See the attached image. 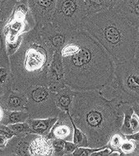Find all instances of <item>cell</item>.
<instances>
[{"label": "cell", "mask_w": 139, "mask_h": 156, "mask_svg": "<svg viewBox=\"0 0 139 156\" xmlns=\"http://www.w3.org/2000/svg\"><path fill=\"white\" fill-rule=\"evenodd\" d=\"M66 85L75 91H100L112 80L116 62L87 31L68 34L60 51Z\"/></svg>", "instance_id": "6da1fadb"}, {"label": "cell", "mask_w": 139, "mask_h": 156, "mask_svg": "<svg viewBox=\"0 0 139 156\" xmlns=\"http://www.w3.org/2000/svg\"><path fill=\"white\" fill-rule=\"evenodd\" d=\"M122 103L108 99L100 91H76L69 113L87 136L89 147L107 146L112 135L119 133L124 119Z\"/></svg>", "instance_id": "7a4b0ae2"}, {"label": "cell", "mask_w": 139, "mask_h": 156, "mask_svg": "<svg viewBox=\"0 0 139 156\" xmlns=\"http://www.w3.org/2000/svg\"><path fill=\"white\" fill-rule=\"evenodd\" d=\"M54 53L42 38L38 24L25 33L19 47L9 56L12 89L24 90L35 85L48 86L49 68Z\"/></svg>", "instance_id": "3957f363"}, {"label": "cell", "mask_w": 139, "mask_h": 156, "mask_svg": "<svg viewBox=\"0 0 139 156\" xmlns=\"http://www.w3.org/2000/svg\"><path fill=\"white\" fill-rule=\"evenodd\" d=\"M80 29L96 39L116 63L135 57L138 29L114 8L88 16Z\"/></svg>", "instance_id": "277c9868"}, {"label": "cell", "mask_w": 139, "mask_h": 156, "mask_svg": "<svg viewBox=\"0 0 139 156\" xmlns=\"http://www.w3.org/2000/svg\"><path fill=\"white\" fill-rule=\"evenodd\" d=\"M100 93L108 99L121 102L139 101L138 59L116 63L112 80Z\"/></svg>", "instance_id": "5b68a950"}, {"label": "cell", "mask_w": 139, "mask_h": 156, "mask_svg": "<svg viewBox=\"0 0 139 156\" xmlns=\"http://www.w3.org/2000/svg\"><path fill=\"white\" fill-rule=\"evenodd\" d=\"M85 0H57L51 23L65 34L80 29L89 16Z\"/></svg>", "instance_id": "8992f818"}, {"label": "cell", "mask_w": 139, "mask_h": 156, "mask_svg": "<svg viewBox=\"0 0 139 156\" xmlns=\"http://www.w3.org/2000/svg\"><path fill=\"white\" fill-rule=\"evenodd\" d=\"M27 96V112L29 118L58 117L61 111L55 103V95L46 85H35L24 90Z\"/></svg>", "instance_id": "52a82bcc"}, {"label": "cell", "mask_w": 139, "mask_h": 156, "mask_svg": "<svg viewBox=\"0 0 139 156\" xmlns=\"http://www.w3.org/2000/svg\"><path fill=\"white\" fill-rule=\"evenodd\" d=\"M35 133H22L8 139L5 148L0 150V155L30 156L29 146Z\"/></svg>", "instance_id": "ba28073f"}, {"label": "cell", "mask_w": 139, "mask_h": 156, "mask_svg": "<svg viewBox=\"0 0 139 156\" xmlns=\"http://www.w3.org/2000/svg\"><path fill=\"white\" fill-rule=\"evenodd\" d=\"M48 88L56 93L66 85L64 81V69L60 51H55L48 73Z\"/></svg>", "instance_id": "9c48e42d"}, {"label": "cell", "mask_w": 139, "mask_h": 156, "mask_svg": "<svg viewBox=\"0 0 139 156\" xmlns=\"http://www.w3.org/2000/svg\"><path fill=\"white\" fill-rule=\"evenodd\" d=\"M73 133L74 129L70 113L69 112H62L47 135L52 139L57 138L63 141H73Z\"/></svg>", "instance_id": "30bf717a"}, {"label": "cell", "mask_w": 139, "mask_h": 156, "mask_svg": "<svg viewBox=\"0 0 139 156\" xmlns=\"http://www.w3.org/2000/svg\"><path fill=\"white\" fill-rule=\"evenodd\" d=\"M42 38L54 51H60L65 43L68 34L59 30L51 22H46L39 25Z\"/></svg>", "instance_id": "8fae6325"}, {"label": "cell", "mask_w": 139, "mask_h": 156, "mask_svg": "<svg viewBox=\"0 0 139 156\" xmlns=\"http://www.w3.org/2000/svg\"><path fill=\"white\" fill-rule=\"evenodd\" d=\"M27 96L24 90L11 89L0 97V105L7 111L27 112Z\"/></svg>", "instance_id": "7c38bea8"}, {"label": "cell", "mask_w": 139, "mask_h": 156, "mask_svg": "<svg viewBox=\"0 0 139 156\" xmlns=\"http://www.w3.org/2000/svg\"><path fill=\"white\" fill-rule=\"evenodd\" d=\"M122 112L124 113V119L119 133L123 135H129L139 131V117L134 112L129 102H123L121 104Z\"/></svg>", "instance_id": "4fadbf2b"}, {"label": "cell", "mask_w": 139, "mask_h": 156, "mask_svg": "<svg viewBox=\"0 0 139 156\" xmlns=\"http://www.w3.org/2000/svg\"><path fill=\"white\" fill-rule=\"evenodd\" d=\"M113 8L139 30V0H120Z\"/></svg>", "instance_id": "5bb4252c"}, {"label": "cell", "mask_w": 139, "mask_h": 156, "mask_svg": "<svg viewBox=\"0 0 139 156\" xmlns=\"http://www.w3.org/2000/svg\"><path fill=\"white\" fill-rule=\"evenodd\" d=\"M53 139L37 134L29 146L30 156H54Z\"/></svg>", "instance_id": "9a60e30c"}, {"label": "cell", "mask_w": 139, "mask_h": 156, "mask_svg": "<svg viewBox=\"0 0 139 156\" xmlns=\"http://www.w3.org/2000/svg\"><path fill=\"white\" fill-rule=\"evenodd\" d=\"M58 117L51 118H28L26 122L30 128L31 133H35L41 136H46L51 132L52 127L57 121Z\"/></svg>", "instance_id": "2e32d148"}, {"label": "cell", "mask_w": 139, "mask_h": 156, "mask_svg": "<svg viewBox=\"0 0 139 156\" xmlns=\"http://www.w3.org/2000/svg\"><path fill=\"white\" fill-rule=\"evenodd\" d=\"M75 90L71 89L69 86L65 85L61 90L55 93V99L57 107L63 112H69V107L75 95Z\"/></svg>", "instance_id": "e0dca14e"}, {"label": "cell", "mask_w": 139, "mask_h": 156, "mask_svg": "<svg viewBox=\"0 0 139 156\" xmlns=\"http://www.w3.org/2000/svg\"><path fill=\"white\" fill-rule=\"evenodd\" d=\"M29 118V114L25 111H7L4 110V115L0 124L9 125V124L25 122Z\"/></svg>", "instance_id": "ac0fdd59"}, {"label": "cell", "mask_w": 139, "mask_h": 156, "mask_svg": "<svg viewBox=\"0 0 139 156\" xmlns=\"http://www.w3.org/2000/svg\"><path fill=\"white\" fill-rule=\"evenodd\" d=\"M5 22L0 20V67H10L9 55L7 54L6 35L4 33Z\"/></svg>", "instance_id": "d6986e66"}, {"label": "cell", "mask_w": 139, "mask_h": 156, "mask_svg": "<svg viewBox=\"0 0 139 156\" xmlns=\"http://www.w3.org/2000/svg\"><path fill=\"white\" fill-rule=\"evenodd\" d=\"M12 89V76L10 67H0V97Z\"/></svg>", "instance_id": "ffe728a7"}, {"label": "cell", "mask_w": 139, "mask_h": 156, "mask_svg": "<svg viewBox=\"0 0 139 156\" xmlns=\"http://www.w3.org/2000/svg\"><path fill=\"white\" fill-rule=\"evenodd\" d=\"M19 0H0V20L6 22Z\"/></svg>", "instance_id": "44dd1931"}, {"label": "cell", "mask_w": 139, "mask_h": 156, "mask_svg": "<svg viewBox=\"0 0 139 156\" xmlns=\"http://www.w3.org/2000/svg\"><path fill=\"white\" fill-rule=\"evenodd\" d=\"M85 2L87 5L90 15L109 9L106 2V0H85Z\"/></svg>", "instance_id": "7402d4cb"}, {"label": "cell", "mask_w": 139, "mask_h": 156, "mask_svg": "<svg viewBox=\"0 0 139 156\" xmlns=\"http://www.w3.org/2000/svg\"><path fill=\"white\" fill-rule=\"evenodd\" d=\"M73 121V120H72ZM73 129H74V133H73V143L77 146V147H87L88 146V139L85 134L83 133L80 129H78L76 126V124L73 122Z\"/></svg>", "instance_id": "603a6c76"}, {"label": "cell", "mask_w": 139, "mask_h": 156, "mask_svg": "<svg viewBox=\"0 0 139 156\" xmlns=\"http://www.w3.org/2000/svg\"><path fill=\"white\" fill-rule=\"evenodd\" d=\"M134 151H135L134 141L124 136V141H122L121 145L119 146V152L121 154V156H134Z\"/></svg>", "instance_id": "cb8c5ba5"}, {"label": "cell", "mask_w": 139, "mask_h": 156, "mask_svg": "<svg viewBox=\"0 0 139 156\" xmlns=\"http://www.w3.org/2000/svg\"><path fill=\"white\" fill-rule=\"evenodd\" d=\"M124 135H123L120 133H116L113 134L112 137L110 138L107 146L109 149H111V151H116L119 152V146L121 145L122 141H124Z\"/></svg>", "instance_id": "d4e9b609"}, {"label": "cell", "mask_w": 139, "mask_h": 156, "mask_svg": "<svg viewBox=\"0 0 139 156\" xmlns=\"http://www.w3.org/2000/svg\"><path fill=\"white\" fill-rule=\"evenodd\" d=\"M7 126L9 127L10 129L14 133L15 135L22 133H31L30 128H29V124H28V123L26 121L9 124Z\"/></svg>", "instance_id": "484cf974"}, {"label": "cell", "mask_w": 139, "mask_h": 156, "mask_svg": "<svg viewBox=\"0 0 139 156\" xmlns=\"http://www.w3.org/2000/svg\"><path fill=\"white\" fill-rule=\"evenodd\" d=\"M107 146L101 147V148H92V147H77L76 149L74 152L72 154V156H91L93 153H94L95 151H99L102 149L106 148Z\"/></svg>", "instance_id": "4316f807"}, {"label": "cell", "mask_w": 139, "mask_h": 156, "mask_svg": "<svg viewBox=\"0 0 139 156\" xmlns=\"http://www.w3.org/2000/svg\"><path fill=\"white\" fill-rule=\"evenodd\" d=\"M64 142L65 141L61 139H53L54 156H64Z\"/></svg>", "instance_id": "83f0119b"}, {"label": "cell", "mask_w": 139, "mask_h": 156, "mask_svg": "<svg viewBox=\"0 0 139 156\" xmlns=\"http://www.w3.org/2000/svg\"><path fill=\"white\" fill-rule=\"evenodd\" d=\"M77 146L73 143V141H65L64 142V156H72V154L74 152Z\"/></svg>", "instance_id": "f1b7e54d"}, {"label": "cell", "mask_w": 139, "mask_h": 156, "mask_svg": "<svg viewBox=\"0 0 139 156\" xmlns=\"http://www.w3.org/2000/svg\"><path fill=\"white\" fill-rule=\"evenodd\" d=\"M111 151H112L111 149H109L107 146L106 148L102 149V150H99V151H95L94 153L92 154L91 156H108Z\"/></svg>", "instance_id": "f546056e"}, {"label": "cell", "mask_w": 139, "mask_h": 156, "mask_svg": "<svg viewBox=\"0 0 139 156\" xmlns=\"http://www.w3.org/2000/svg\"><path fill=\"white\" fill-rule=\"evenodd\" d=\"M7 141H8V138L7 136L0 134V150L5 148V146L7 143Z\"/></svg>", "instance_id": "4dcf8cb0"}, {"label": "cell", "mask_w": 139, "mask_h": 156, "mask_svg": "<svg viewBox=\"0 0 139 156\" xmlns=\"http://www.w3.org/2000/svg\"><path fill=\"white\" fill-rule=\"evenodd\" d=\"M130 105H131L132 108L134 110V112L137 115V116L139 117V101H137V102H129Z\"/></svg>", "instance_id": "1f68e13d"}, {"label": "cell", "mask_w": 139, "mask_h": 156, "mask_svg": "<svg viewBox=\"0 0 139 156\" xmlns=\"http://www.w3.org/2000/svg\"><path fill=\"white\" fill-rule=\"evenodd\" d=\"M120 0H106V2H107V6L109 7V9H112L116 6V5L119 2Z\"/></svg>", "instance_id": "d6a6232c"}, {"label": "cell", "mask_w": 139, "mask_h": 156, "mask_svg": "<svg viewBox=\"0 0 139 156\" xmlns=\"http://www.w3.org/2000/svg\"><path fill=\"white\" fill-rule=\"evenodd\" d=\"M137 59L139 60V30H138V36H137V49L136 52H135V57Z\"/></svg>", "instance_id": "836d02e7"}, {"label": "cell", "mask_w": 139, "mask_h": 156, "mask_svg": "<svg viewBox=\"0 0 139 156\" xmlns=\"http://www.w3.org/2000/svg\"><path fill=\"white\" fill-rule=\"evenodd\" d=\"M3 115H4V109H3V107L0 105V123H1V121H2Z\"/></svg>", "instance_id": "e575fe53"}]
</instances>
